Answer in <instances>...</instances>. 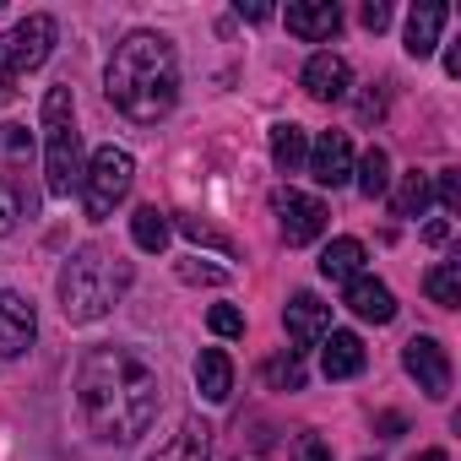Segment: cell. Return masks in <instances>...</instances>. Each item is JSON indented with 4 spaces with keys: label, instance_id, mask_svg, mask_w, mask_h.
Here are the masks:
<instances>
[{
    "label": "cell",
    "instance_id": "6",
    "mask_svg": "<svg viewBox=\"0 0 461 461\" xmlns=\"http://www.w3.org/2000/svg\"><path fill=\"white\" fill-rule=\"evenodd\" d=\"M55 17L50 12H33V17H23L6 39H0V50H6V60H12V71L17 77H28V71H39L50 55H55Z\"/></svg>",
    "mask_w": 461,
    "mask_h": 461
},
{
    "label": "cell",
    "instance_id": "29",
    "mask_svg": "<svg viewBox=\"0 0 461 461\" xmlns=\"http://www.w3.org/2000/svg\"><path fill=\"white\" fill-rule=\"evenodd\" d=\"M429 190L439 195V206H445V212H461V179H456L450 168H445V174H434V179H429Z\"/></svg>",
    "mask_w": 461,
    "mask_h": 461
},
{
    "label": "cell",
    "instance_id": "36",
    "mask_svg": "<svg viewBox=\"0 0 461 461\" xmlns=\"http://www.w3.org/2000/svg\"><path fill=\"white\" fill-rule=\"evenodd\" d=\"M423 240H429V245H445V240H450V222H429Z\"/></svg>",
    "mask_w": 461,
    "mask_h": 461
},
{
    "label": "cell",
    "instance_id": "16",
    "mask_svg": "<svg viewBox=\"0 0 461 461\" xmlns=\"http://www.w3.org/2000/svg\"><path fill=\"white\" fill-rule=\"evenodd\" d=\"M445 23H450V6H445V0H423V6H412V17H407V55H412V60L434 55Z\"/></svg>",
    "mask_w": 461,
    "mask_h": 461
},
{
    "label": "cell",
    "instance_id": "18",
    "mask_svg": "<svg viewBox=\"0 0 461 461\" xmlns=\"http://www.w3.org/2000/svg\"><path fill=\"white\" fill-rule=\"evenodd\" d=\"M152 461H212V429H206L201 418H185L179 434H174Z\"/></svg>",
    "mask_w": 461,
    "mask_h": 461
},
{
    "label": "cell",
    "instance_id": "12",
    "mask_svg": "<svg viewBox=\"0 0 461 461\" xmlns=\"http://www.w3.org/2000/svg\"><path fill=\"white\" fill-rule=\"evenodd\" d=\"M310 174H315V185H348L353 179V141H348V131H326L315 147H310Z\"/></svg>",
    "mask_w": 461,
    "mask_h": 461
},
{
    "label": "cell",
    "instance_id": "35",
    "mask_svg": "<svg viewBox=\"0 0 461 461\" xmlns=\"http://www.w3.org/2000/svg\"><path fill=\"white\" fill-rule=\"evenodd\" d=\"M240 17H245V23H267L272 6H261V0H250V6H245V0H240Z\"/></svg>",
    "mask_w": 461,
    "mask_h": 461
},
{
    "label": "cell",
    "instance_id": "28",
    "mask_svg": "<svg viewBox=\"0 0 461 461\" xmlns=\"http://www.w3.org/2000/svg\"><path fill=\"white\" fill-rule=\"evenodd\" d=\"M206 326H212L217 337H245V315H240L234 304H212V315H206Z\"/></svg>",
    "mask_w": 461,
    "mask_h": 461
},
{
    "label": "cell",
    "instance_id": "10",
    "mask_svg": "<svg viewBox=\"0 0 461 461\" xmlns=\"http://www.w3.org/2000/svg\"><path fill=\"white\" fill-rule=\"evenodd\" d=\"M283 23H288L294 39L326 44V39H337V28H342V6H337V0H294V6L283 12Z\"/></svg>",
    "mask_w": 461,
    "mask_h": 461
},
{
    "label": "cell",
    "instance_id": "4",
    "mask_svg": "<svg viewBox=\"0 0 461 461\" xmlns=\"http://www.w3.org/2000/svg\"><path fill=\"white\" fill-rule=\"evenodd\" d=\"M44 190L55 201H71V190H82V131H77V98H71V82L50 87L44 93Z\"/></svg>",
    "mask_w": 461,
    "mask_h": 461
},
{
    "label": "cell",
    "instance_id": "11",
    "mask_svg": "<svg viewBox=\"0 0 461 461\" xmlns=\"http://www.w3.org/2000/svg\"><path fill=\"white\" fill-rule=\"evenodd\" d=\"M283 326H288V337H294V353L321 348V337L331 331V304H321L315 294H294L288 310H283Z\"/></svg>",
    "mask_w": 461,
    "mask_h": 461
},
{
    "label": "cell",
    "instance_id": "7",
    "mask_svg": "<svg viewBox=\"0 0 461 461\" xmlns=\"http://www.w3.org/2000/svg\"><path fill=\"white\" fill-rule=\"evenodd\" d=\"M402 369L418 380V391H423L429 402H445V396H450V353H445L434 337H412V342L402 348Z\"/></svg>",
    "mask_w": 461,
    "mask_h": 461
},
{
    "label": "cell",
    "instance_id": "27",
    "mask_svg": "<svg viewBox=\"0 0 461 461\" xmlns=\"http://www.w3.org/2000/svg\"><path fill=\"white\" fill-rule=\"evenodd\" d=\"M179 234H185V240H195V245H212V250H222V256L234 250V245H228V240L217 234V228H206L201 217H179Z\"/></svg>",
    "mask_w": 461,
    "mask_h": 461
},
{
    "label": "cell",
    "instance_id": "15",
    "mask_svg": "<svg viewBox=\"0 0 461 461\" xmlns=\"http://www.w3.org/2000/svg\"><path fill=\"white\" fill-rule=\"evenodd\" d=\"M364 364H369V353H364V342L353 331H326L321 337V369H326V380H353V375H364Z\"/></svg>",
    "mask_w": 461,
    "mask_h": 461
},
{
    "label": "cell",
    "instance_id": "26",
    "mask_svg": "<svg viewBox=\"0 0 461 461\" xmlns=\"http://www.w3.org/2000/svg\"><path fill=\"white\" fill-rule=\"evenodd\" d=\"M267 380L277 385V391H304V358L288 348V353H277V358H267Z\"/></svg>",
    "mask_w": 461,
    "mask_h": 461
},
{
    "label": "cell",
    "instance_id": "30",
    "mask_svg": "<svg viewBox=\"0 0 461 461\" xmlns=\"http://www.w3.org/2000/svg\"><path fill=\"white\" fill-rule=\"evenodd\" d=\"M294 461H331V445L321 434H299L294 439Z\"/></svg>",
    "mask_w": 461,
    "mask_h": 461
},
{
    "label": "cell",
    "instance_id": "9",
    "mask_svg": "<svg viewBox=\"0 0 461 461\" xmlns=\"http://www.w3.org/2000/svg\"><path fill=\"white\" fill-rule=\"evenodd\" d=\"M39 337V315L33 299L23 294H0V358H23Z\"/></svg>",
    "mask_w": 461,
    "mask_h": 461
},
{
    "label": "cell",
    "instance_id": "8",
    "mask_svg": "<svg viewBox=\"0 0 461 461\" xmlns=\"http://www.w3.org/2000/svg\"><path fill=\"white\" fill-rule=\"evenodd\" d=\"M272 206H277V222H283V240H288V245H310V240L326 234V217H331L326 201L299 195V190H277Z\"/></svg>",
    "mask_w": 461,
    "mask_h": 461
},
{
    "label": "cell",
    "instance_id": "14",
    "mask_svg": "<svg viewBox=\"0 0 461 461\" xmlns=\"http://www.w3.org/2000/svg\"><path fill=\"white\" fill-rule=\"evenodd\" d=\"M342 304H348L358 321H369V326H385V321H396V294H391L380 277H353Z\"/></svg>",
    "mask_w": 461,
    "mask_h": 461
},
{
    "label": "cell",
    "instance_id": "19",
    "mask_svg": "<svg viewBox=\"0 0 461 461\" xmlns=\"http://www.w3.org/2000/svg\"><path fill=\"white\" fill-rule=\"evenodd\" d=\"M304 158H310V136H304V125H294V120L272 125V163H277L283 174H299Z\"/></svg>",
    "mask_w": 461,
    "mask_h": 461
},
{
    "label": "cell",
    "instance_id": "20",
    "mask_svg": "<svg viewBox=\"0 0 461 461\" xmlns=\"http://www.w3.org/2000/svg\"><path fill=\"white\" fill-rule=\"evenodd\" d=\"M321 277H326V283H353V277H364V245H358V240H331L326 256H321Z\"/></svg>",
    "mask_w": 461,
    "mask_h": 461
},
{
    "label": "cell",
    "instance_id": "1",
    "mask_svg": "<svg viewBox=\"0 0 461 461\" xmlns=\"http://www.w3.org/2000/svg\"><path fill=\"white\" fill-rule=\"evenodd\" d=\"M158 369L136 348H93L77 364V407L93 439L131 445L158 418Z\"/></svg>",
    "mask_w": 461,
    "mask_h": 461
},
{
    "label": "cell",
    "instance_id": "3",
    "mask_svg": "<svg viewBox=\"0 0 461 461\" xmlns=\"http://www.w3.org/2000/svg\"><path fill=\"white\" fill-rule=\"evenodd\" d=\"M136 283V267L125 261V256H114V250H104V245H82L66 267H60V315L71 321V326H93V321H104L120 299H125V288Z\"/></svg>",
    "mask_w": 461,
    "mask_h": 461
},
{
    "label": "cell",
    "instance_id": "22",
    "mask_svg": "<svg viewBox=\"0 0 461 461\" xmlns=\"http://www.w3.org/2000/svg\"><path fill=\"white\" fill-rule=\"evenodd\" d=\"M168 234H174V222H168L158 206H136V217H131V240H136V250L163 256V250H168Z\"/></svg>",
    "mask_w": 461,
    "mask_h": 461
},
{
    "label": "cell",
    "instance_id": "34",
    "mask_svg": "<svg viewBox=\"0 0 461 461\" xmlns=\"http://www.w3.org/2000/svg\"><path fill=\"white\" fill-rule=\"evenodd\" d=\"M375 429H380V439H396L407 423H402V412H380V423H375Z\"/></svg>",
    "mask_w": 461,
    "mask_h": 461
},
{
    "label": "cell",
    "instance_id": "13",
    "mask_svg": "<svg viewBox=\"0 0 461 461\" xmlns=\"http://www.w3.org/2000/svg\"><path fill=\"white\" fill-rule=\"evenodd\" d=\"M348 87H353V71H348L342 55H331V50L310 55V66H304V93H310L315 104H337V98H348Z\"/></svg>",
    "mask_w": 461,
    "mask_h": 461
},
{
    "label": "cell",
    "instance_id": "25",
    "mask_svg": "<svg viewBox=\"0 0 461 461\" xmlns=\"http://www.w3.org/2000/svg\"><path fill=\"white\" fill-rule=\"evenodd\" d=\"M429 174H402V185H396V195H391V206H396V217H423L429 212Z\"/></svg>",
    "mask_w": 461,
    "mask_h": 461
},
{
    "label": "cell",
    "instance_id": "31",
    "mask_svg": "<svg viewBox=\"0 0 461 461\" xmlns=\"http://www.w3.org/2000/svg\"><path fill=\"white\" fill-rule=\"evenodd\" d=\"M179 277H185V283H228L222 267H195V261H179Z\"/></svg>",
    "mask_w": 461,
    "mask_h": 461
},
{
    "label": "cell",
    "instance_id": "37",
    "mask_svg": "<svg viewBox=\"0 0 461 461\" xmlns=\"http://www.w3.org/2000/svg\"><path fill=\"white\" fill-rule=\"evenodd\" d=\"M412 461H450V456H445V450H418Z\"/></svg>",
    "mask_w": 461,
    "mask_h": 461
},
{
    "label": "cell",
    "instance_id": "2",
    "mask_svg": "<svg viewBox=\"0 0 461 461\" xmlns=\"http://www.w3.org/2000/svg\"><path fill=\"white\" fill-rule=\"evenodd\" d=\"M104 93L109 104L136 120V125H158L174 104H179V55L163 33L152 28H136L114 60H109V77H104Z\"/></svg>",
    "mask_w": 461,
    "mask_h": 461
},
{
    "label": "cell",
    "instance_id": "32",
    "mask_svg": "<svg viewBox=\"0 0 461 461\" xmlns=\"http://www.w3.org/2000/svg\"><path fill=\"white\" fill-rule=\"evenodd\" d=\"M17 98V71H12V60H6V50H0V109H6Z\"/></svg>",
    "mask_w": 461,
    "mask_h": 461
},
{
    "label": "cell",
    "instance_id": "17",
    "mask_svg": "<svg viewBox=\"0 0 461 461\" xmlns=\"http://www.w3.org/2000/svg\"><path fill=\"white\" fill-rule=\"evenodd\" d=\"M195 385H201L206 402H228V396H234V358H228L222 348H201V358H195Z\"/></svg>",
    "mask_w": 461,
    "mask_h": 461
},
{
    "label": "cell",
    "instance_id": "5",
    "mask_svg": "<svg viewBox=\"0 0 461 461\" xmlns=\"http://www.w3.org/2000/svg\"><path fill=\"white\" fill-rule=\"evenodd\" d=\"M131 185H136V158L125 147H98L87 174H82V212H87V222H109L114 206L131 195Z\"/></svg>",
    "mask_w": 461,
    "mask_h": 461
},
{
    "label": "cell",
    "instance_id": "21",
    "mask_svg": "<svg viewBox=\"0 0 461 461\" xmlns=\"http://www.w3.org/2000/svg\"><path fill=\"white\" fill-rule=\"evenodd\" d=\"M33 212V195H28V185L17 179V168H0V240L12 234V228L23 222Z\"/></svg>",
    "mask_w": 461,
    "mask_h": 461
},
{
    "label": "cell",
    "instance_id": "33",
    "mask_svg": "<svg viewBox=\"0 0 461 461\" xmlns=\"http://www.w3.org/2000/svg\"><path fill=\"white\" fill-rule=\"evenodd\" d=\"M385 23H391V6H385V0H369V6H364V28H369V33H380Z\"/></svg>",
    "mask_w": 461,
    "mask_h": 461
},
{
    "label": "cell",
    "instance_id": "24",
    "mask_svg": "<svg viewBox=\"0 0 461 461\" xmlns=\"http://www.w3.org/2000/svg\"><path fill=\"white\" fill-rule=\"evenodd\" d=\"M423 294H429L439 310H456V304H461V261H439V267L423 277Z\"/></svg>",
    "mask_w": 461,
    "mask_h": 461
},
{
    "label": "cell",
    "instance_id": "23",
    "mask_svg": "<svg viewBox=\"0 0 461 461\" xmlns=\"http://www.w3.org/2000/svg\"><path fill=\"white\" fill-rule=\"evenodd\" d=\"M353 185H358V195H385L391 190V158H385V147H369L358 163H353Z\"/></svg>",
    "mask_w": 461,
    "mask_h": 461
}]
</instances>
